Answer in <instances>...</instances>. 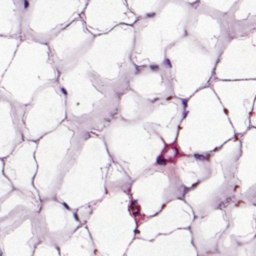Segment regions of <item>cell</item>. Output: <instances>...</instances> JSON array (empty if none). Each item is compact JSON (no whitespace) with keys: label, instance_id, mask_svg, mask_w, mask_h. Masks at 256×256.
Here are the masks:
<instances>
[{"label":"cell","instance_id":"8fae6325","mask_svg":"<svg viewBox=\"0 0 256 256\" xmlns=\"http://www.w3.org/2000/svg\"><path fill=\"white\" fill-rule=\"evenodd\" d=\"M24 105L0 92V159L6 158L14 149L15 128H19Z\"/></svg>","mask_w":256,"mask_h":256},{"label":"cell","instance_id":"52a82bcc","mask_svg":"<svg viewBox=\"0 0 256 256\" xmlns=\"http://www.w3.org/2000/svg\"><path fill=\"white\" fill-rule=\"evenodd\" d=\"M186 35L193 38L216 59L232 39L224 21V14L200 3L192 5Z\"/></svg>","mask_w":256,"mask_h":256},{"label":"cell","instance_id":"7a4b0ae2","mask_svg":"<svg viewBox=\"0 0 256 256\" xmlns=\"http://www.w3.org/2000/svg\"><path fill=\"white\" fill-rule=\"evenodd\" d=\"M58 76L47 45L21 39L1 79L0 92L25 106L39 89L56 82Z\"/></svg>","mask_w":256,"mask_h":256},{"label":"cell","instance_id":"2e32d148","mask_svg":"<svg viewBox=\"0 0 256 256\" xmlns=\"http://www.w3.org/2000/svg\"><path fill=\"white\" fill-rule=\"evenodd\" d=\"M236 1L237 0H199L198 3L224 14Z\"/></svg>","mask_w":256,"mask_h":256},{"label":"cell","instance_id":"ba28073f","mask_svg":"<svg viewBox=\"0 0 256 256\" xmlns=\"http://www.w3.org/2000/svg\"><path fill=\"white\" fill-rule=\"evenodd\" d=\"M94 37L95 35L87 29L80 17L46 44L51 61L59 74L71 69L83 60Z\"/></svg>","mask_w":256,"mask_h":256},{"label":"cell","instance_id":"ac0fdd59","mask_svg":"<svg viewBox=\"0 0 256 256\" xmlns=\"http://www.w3.org/2000/svg\"><path fill=\"white\" fill-rule=\"evenodd\" d=\"M181 1H183V2H185L187 4H190V5H195V4H197L199 2V0H181Z\"/></svg>","mask_w":256,"mask_h":256},{"label":"cell","instance_id":"7c38bea8","mask_svg":"<svg viewBox=\"0 0 256 256\" xmlns=\"http://www.w3.org/2000/svg\"><path fill=\"white\" fill-rule=\"evenodd\" d=\"M224 21L231 38L256 32V0H237L224 13Z\"/></svg>","mask_w":256,"mask_h":256},{"label":"cell","instance_id":"4fadbf2b","mask_svg":"<svg viewBox=\"0 0 256 256\" xmlns=\"http://www.w3.org/2000/svg\"><path fill=\"white\" fill-rule=\"evenodd\" d=\"M28 0H0V36L21 39V29Z\"/></svg>","mask_w":256,"mask_h":256},{"label":"cell","instance_id":"30bf717a","mask_svg":"<svg viewBox=\"0 0 256 256\" xmlns=\"http://www.w3.org/2000/svg\"><path fill=\"white\" fill-rule=\"evenodd\" d=\"M127 88L145 99H159L174 94L172 77L166 62L136 66Z\"/></svg>","mask_w":256,"mask_h":256},{"label":"cell","instance_id":"9a60e30c","mask_svg":"<svg viewBox=\"0 0 256 256\" xmlns=\"http://www.w3.org/2000/svg\"><path fill=\"white\" fill-rule=\"evenodd\" d=\"M20 40V38L0 36V82L15 54Z\"/></svg>","mask_w":256,"mask_h":256},{"label":"cell","instance_id":"277c9868","mask_svg":"<svg viewBox=\"0 0 256 256\" xmlns=\"http://www.w3.org/2000/svg\"><path fill=\"white\" fill-rule=\"evenodd\" d=\"M174 94L189 97L213 80L217 59L188 35L173 44L165 54Z\"/></svg>","mask_w":256,"mask_h":256},{"label":"cell","instance_id":"6da1fadb","mask_svg":"<svg viewBox=\"0 0 256 256\" xmlns=\"http://www.w3.org/2000/svg\"><path fill=\"white\" fill-rule=\"evenodd\" d=\"M191 10L190 4L169 0L153 15L137 19L132 25L134 64L143 66L164 63L168 48L186 35Z\"/></svg>","mask_w":256,"mask_h":256},{"label":"cell","instance_id":"9c48e42d","mask_svg":"<svg viewBox=\"0 0 256 256\" xmlns=\"http://www.w3.org/2000/svg\"><path fill=\"white\" fill-rule=\"evenodd\" d=\"M81 19L95 36L120 25H133L137 20L126 0H87Z\"/></svg>","mask_w":256,"mask_h":256},{"label":"cell","instance_id":"e0dca14e","mask_svg":"<svg viewBox=\"0 0 256 256\" xmlns=\"http://www.w3.org/2000/svg\"><path fill=\"white\" fill-rule=\"evenodd\" d=\"M13 190V185L3 172V161L0 159V199Z\"/></svg>","mask_w":256,"mask_h":256},{"label":"cell","instance_id":"5b68a950","mask_svg":"<svg viewBox=\"0 0 256 256\" xmlns=\"http://www.w3.org/2000/svg\"><path fill=\"white\" fill-rule=\"evenodd\" d=\"M87 0H28L21 39L47 44L55 35L79 19Z\"/></svg>","mask_w":256,"mask_h":256},{"label":"cell","instance_id":"8992f818","mask_svg":"<svg viewBox=\"0 0 256 256\" xmlns=\"http://www.w3.org/2000/svg\"><path fill=\"white\" fill-rule=\"evenodd\" d=\"M213 79H256V32L229 41L217 59Z\"/></svg>","mask_w":256,"mask_h":256},{"label":"cell","instance_id":"5bb4252c","mask_svg":"<svg viewBox=\"0 0 256 256\" xmlns=\"http://www.w3.org/2000/svg\"><path fill=\"white\" fill-rule=\"evenodd\" d=\"M169 0H126L129 10L134 16L144 18L159 11Z\"/></svg>","mask_w":256,"mask_h":256},{"label":"cell","instance_id":"d6986e66","mask_svg":"<svg viewBox=\"0 0 256 256\" xmlns=\"http://www.w3.org/2000/svg\"><path fill=\"white\" fill-rule=\"evenodd\" d=\"M0 254H1V251H0Z\"/></svg>","mask_w":256,"mask_h":256},{"label":"cell","instance_id":"3957f363","mask_svg":"<svg viewBox=\"0 0 256 256\" xmlns=\"http://www.w3.org/2000/svg\"><path fill=\"white\" fill-rule=\"evenodd\" d=\"M134 30L132 25H120L96 35L83 60L91 72L105 85L120 92L136 69L132 59Z\"/></svg>","mask_w":256,"mask_h":256}]
</instances>
